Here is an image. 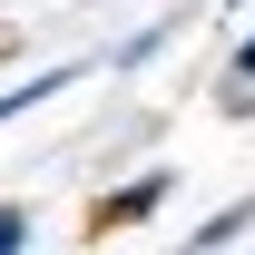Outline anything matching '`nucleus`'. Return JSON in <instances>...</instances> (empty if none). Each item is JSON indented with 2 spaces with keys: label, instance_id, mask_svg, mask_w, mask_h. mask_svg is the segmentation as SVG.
I'll return each mask as SVG.
<instances>
[{
  "label": "nucleus",
  "instance_id": "f03ea898",
  "mask_svg": "<svg viewBox=\"0 0 255 255\" xmlns=\"http://www.w3.org/2000/svg\"><path fill=\"white\" fill-rule=\"evenodd\" d=\"M246 226H255V196H236V206H216V216H206V226L187 236V255H216V246H236Z\"/></svg>",
  "mask_w": 255,
  "mask_h": 255
},
{
  "label": "nucleus",
  "instance_id": "20e7f679",
  "mask_svg": "<svg viewBox=\"0 0 255 255\" xmlns=\"http://www.w3.org/2000/svg\"><path fill=\"white\" fill-rule=\"evenodd\" d=\"M0 255H30V206L0 196Z\"/></svg>",
  "mask_w": 255,
  "mask_h": 255
},
{
  "label": "nucleus",
  "instance_id": "7ed1b4c3",
  "mask_svg": "<svg viewBox=\"0 0 255 255\" xmlns=\"http://www.w3.org/2000/svg\"><path fill=\"white\" fill-rule=\"evenodd\" d=\"M59 89H79V69H39V79H20V89H0V128L20 118V108H39V98H59Z\"/></svg>",
  "mask_w": 255,
  "mask_h": 255
},
{
  "label": "nucleus",
  "instance_id": "39448f33",
  "mask_svg": "<svg viewBox=\"0 0 255 255\" xmlns=\"http://www.w3.org/2000/svg\"><path fill=\"white\" fill-rule=\"evenodd\" d=\"M236 98H255V30L236 39Z\"/></svg>",
  "mask_w": 255,
  "mask_h": 255
},
{
  "label": "nucleus",
  "instance_id": "f257e3e1",
  "mask_svg": "<svg viewBox=\"0 0 255 255\" xmlns=\"http://www.w3.org/2000/svg\"><path fill=\"white\" fill-rule=\"evenodd\" d=\"M167 196H177V167H137L128 187H108V196H98V236H108V226H147Z\"/></svg>",
  "mask_w": 255,
  "mask_h": 255
}]
</instances>
